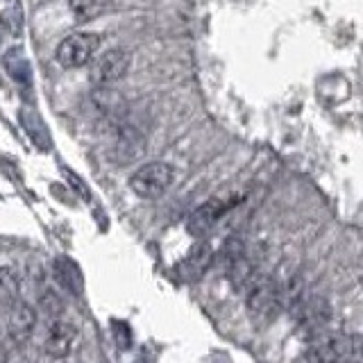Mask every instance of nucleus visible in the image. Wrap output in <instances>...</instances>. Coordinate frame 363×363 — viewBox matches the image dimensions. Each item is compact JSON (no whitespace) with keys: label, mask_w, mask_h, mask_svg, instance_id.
<instances>
[{"label":"nucleus","mask_w":363,"mask_h":363,"mask_svg":"<svg viewBox=\"0 0 363 363\" xmlns=\"http://www.w3.org/2000/svg\"><path fill=\"white\" fill-rule=\"evenodd\" d=\"M245 309L252 320L268 323L279 313V309H284L281 286L268 275H257L245 289Z\"/></svg>","instance_id":"1"},{"label":"nucleus","mask_w":363,"mask_h":363,"mask_svg":"<svg viewBox=\"0 0 363 363\" xmlns=\"http://www.w3.org/2000/svg\"><path fill=\"white\" fill-rule=\"evenodd\" d=\"M175 170L170 164L164 162H150L141 166L139 170H134L130 177V189L134 196H139L143 200H155L162 198L168 191V186L173 184Z\"/></svg>","instance_id":"2"},{"label":"nucleus","mask_w":363,"mask_h":363,"mask_svg":"<svg viewBox=\"0 0 363 363\" xmlns=\"http://www.w3.org/2000/svg\"><path fill=\"white\" fill-rule=\"evenodd\" d=\"M100 45V37L94 32H73L60 41L55 50V60L64 68H82L94 60Z\"/></svg>","instance_id":"3"},{"label":"nucleus","mask_w":363,"mask_h":363,"mask_svg":"<svg viewBox=\"0 0 363 363\" xmlns=\"http://www.w3.org/2000/svg\"><path fill=\"white\" fill-rule=\"evenodd\" d=\"M130 62H132V57L125 48L105 50L94 64H91V82L100 89L116 84L118 79H123L125 75H128Z\"/></svg>","instance_id":"4"},{"label":"nucleus","mask_w":363,"mask_h":363,"mask_svg":"<svg viewBox=\"0 0 363 363\" xmlns=\"http://www.w3.org/2000/svg\"><path fill=\"white\" fill-rule=\"evenodd\" d=\"M291 311L298 320L300 329L306 334H320L327 327L329 318H332V309H329L327 300L318 298V295H302V298L291 306Z\"/></svg>","instance_id":"5"},{"label":"nucleus","mask_w":363,"mask_h":363,"mask_svg":"<svg viewBox=\"0 0 363 363\" xmlns=\"http://www.w3.org/2000/svg\"><path fill=\"white\" fill-rule=\"evenodd\" d=\"M75 338H77L75 325L55 318L48 327V334H45V354H48L50 359H57V361L66 359L75 345Z\"/></svg>","instance_id":"6"},{"label":"nucleus","mask_w":363,"mask_h":363,"mask_svg":"<svg viewBox=\"0 0 363 363\" xmlns=\"http://www.w3.org/2000/svg\"><path fill=\"white\" fill-rule=\"evenodd\" d=\"M34 325H37V311L32 309L26 302H16L7 309V336L14 340V343H23L28 340L34 332Z\"/></svg>","instance_id":"7"},{"label":"nucleus","mask_w":363,"mask_h":363,"mask_svg":"<svg viewBox=\"0 0 363 363\" xmlns=\"http://www.w3.org/2000/svg\"><path fill=\"white\" fill-rule=\"evenodd\" d=\"M52 275L57 284H62V289H66L73 298H82L84 295V272L77 266V261L68 257H57L52 264Z\"/></svg>","instance_id":"8"},{"label":"nucleus","mask_w":363,"mask_h":363,"mask_svg":"<svg viewBox=\"0 0 363 363\" xmlns=\"http://www.w3.org/2000/svg\"><path fill=\"white\" fill-rule=\"evenodd\" d=\"M213 261V250L209 243H198L179 264V275L184 281H196L209 270Z\"/></svg>","instance_id":"9"},{"label":"nucleus","mask_w":363,"mask_h":363,"mask_svg":"<svg viewBox=\"0 0 363 363\" xmlns=\"http://www.w3.org/2000/svg\"><path fill=\"white\" fill-rule=\"evenodd\" d=\"M227 209H230V204L223 202V200H209V202H204L202 207H198L196 211L191 213V218H189V232L196 234V236L207 234L211 227L216 225V220H218Z\"/></svg>","instance_id":"10"},{"label":"nucleus","mask_w":363,"mask_h":363,"mask_svg":"<svg viewBox=\"0 0 363 363\" xmlns=\"http://www.w3.org/2000/svg\"><path fill=\"white\" fill-rule=\"evenodd\" d=\"M334 363H363V336L361 334L336 336Z\"/></svg>","instance_id":"11"},{"label":"nucleus","mask_w":363,"mask_h":363,"mask_svg":"<svg viewBox=\"0 0 363 363\" xmlns=\"http://www.w3.org/2000/svg\"><path fill=\"white\" fill-rule=\"evenodd\" d=\"M18 300H21V279L16 275V270L3 266L0 268V306L9 309Z\"/></svg>","instance_id":"12"},{"label":"nucleus","mask_w":363,"mask_h":363,"mask_svg":"<svg viewBox=\"0 0 363 363\" xmlns=\"http://www.w3.org/2000/svg\"><path fill=\"white\" fill-rule=\"evenodd\" d=\"M68 7H71L75 18L91 21V18H98L100 14H105L111 7V0H68Z\"/></svg>","instance_id":"13"},{"label":"nucleus","mask_w":363,"mask_h":363,"mask_svg":"<svg viewBox=\"0 0 363 363\" xmlns=\"http://www.w3.org/2000/svg\"><path fill=\"white\" fill-rule=\"evenodd\" d=\"M334 361H336V336L315 340L304 354V363H334Z\"/></svg>","instance_id":"14"},{"label":"nucleus","mask_w":363,"mask_h":363,"mask_svg":"<svg viewBox=\"0 0 363 363\" xmlns=\"http://www.w3.org/2000/svg\"><path fill=\"white\" fill-rule=\"evenodd\" d=\"M41 309L48 315H57V313L62 311V302H60V298H57L52 291H48V293L41 295Z\"/></svg>","instance_id":"15"}]
</instances>
